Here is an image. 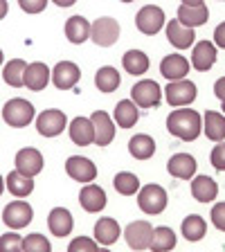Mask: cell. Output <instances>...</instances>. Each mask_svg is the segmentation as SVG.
Wrapping results in <instances>:
<instances>
[{"label":"cell","mask_w":225,"mask_h":252,"mask_svg":"<svg viewBox=\"0 0 225 252\" xmlns=\"http://www.w3.org/2000/svg\"><path fill=\"white\" fill-rule=\"evenodd\" d=\"M167 128L171 135L180 137L185 142H194L203 131V120H200L198 110L192 108H180L171 110V115L167 117Z\"/></svg>","instance_id":"6da1fadb"},{"label":"cell","mask_w":225,"mask_h":252,"mask_svg":"<svg viewBox=\"0 0 225 252\" xmlns=\"http://www.w3.org/2000/svg\"><path fill=\"white\" fill-rule=\"evenodd\" d=\"M2 120L9 126H14V128H23V126H27L34 120V106H32V101L21 99V97L9 99L2 106Z\"/></svg>","instance_id":"7a4b0ae2"},{"label":"cell","mask_w":225,"mask_h":252,"mask_svg":"<svg viewBox=\"0 0 225 252\" xmlns=\"http://www.w3.org/2000/svg\"><path fill=\"white\" fill-rule=\"evenodd\" d=\"M137 205L144 214H160L167 207V191L160 185H144L137 191Z\"/></svg>","instance_id":"3957f363"},{"label":"cell","mask_w":225,"mask_h":252,"mask_svg":"<svg viewBox=\"0 0 225 252\" xmlns=\"http://www.w3.org/2000/svg\"><path fill=\"white\" fill-rule=\"evenodd\" d=\"M90 38L99 47H110L115 45L120 38V23L110 16H101L90 25Z\"/></svg>","instance_id":"277c9868"},{"label":"cell","mask_w":225,"mask_h":252,"mask_svg":"<svg viewBox=\"0 0 225 252\" xmlns=\"http://www.w3.org/2000/svg\"><path fill=\"white\" fill-rule=\"evenodd\" d=\"M131 97H133L131 101L137 108H153L162 99V90H160L158 81H153V79H142V81H137L133 86Z\"/></svg>","instance_id":"5b68a950"},{"label":"cell","mask_w":225,"mask_h":252,"mask_svg":"<svg viewBox=\"0 0 225 252\" xmlns=\"http://www.w3.org/2000/svg\"><path fill=\"white\" fill-rule=\"evenodd\" d=\"M68 126V117L59 108H47L36 117V131L43 137H57L63 133V128Z\"/></svg>","instance_id":"8992f818"},{"label":"cell","mask_w":225,"mask_h":252,"mask_svg":"<svg viewBox=\"0 0 225 252\" xmlns=\"http://www.w3.org/2000/svg\"><path fill=\"white\" fill-rule=\"evenodd\" d=\"M164 97H167L169 106L183 108V106L192 104L196 99V84L189 79H180V81H169V86L164 88Z\"/></svg>","instance_id":"52a82bcc"},{"label":"cell","mask_w":225,"mask_h":252,"mask_svg":"<svg viewBox=\"0 0 225 252\" xmlns=\"http://www.w3.org/2000/svg\"><path fill=\"white\" fill-rule=\"evenodd\" d=\"M207 16H210V9L205 2H198V0H185L183 5L178 7V23L189 30H194L198 25H205L207 23Z\"/></svg>","instance_id":"ba28073f"},{"label":"cell","mask_w":225,"mask_h":252,"mask_svg":"<svg viewBox=\"0 0 225 252\" xmlns=\"http://www.w3.org/2000/svg\"><path fill=\"white\" fill-rule=\"evenodd\" d=\"M164 21H167V18H164V11L158 5H144L135 16L137 30H140L142 34H149V36H153V34H158V32L162 30Z\"/></svg>","instance_id":"9c48e42d"},{"label":"cell","mask_w":225,"mask_h":252,"mask_svg":"<svg viewBox=\"0 0 225 252\" xmlns=\"http://www.w3.org/2000/svg\"><path fill=\"white\" fill-rule=\"evenodd\" d=\"M65 171H68V176L72 180L86 183V185H90L95 178H97V167H95V162L84 156L68 158V160H65Z\"/></svg>","instance_id":"30bf717a"},{"label":"cell","mask_w":225,"mask_h":252,"mask_svg":"<svg viewBox=\"0 0 225 252\" xmlns=\"http://www.w3.org/2000/svg\"><path fill=\"white\" fill-rule=\"evenodd\" d=\"M2 220L11 230H21V227L32 223V205L25 200H14L2 210Z\"/></svg>","instance_id":"8fae6325"},{"label":"cell","mask_w":225,"mask_h":252,"mask_svg":"<svg viewBox=\"0 0 225 252\" xmlns=\"http://www.w3.org/2000/svg\"><path fill=\"white\" fill-rule=\"evenodd\" d=\"M124 236H126L129 248H133V250H144V248H149V243H151L153 227L149 220H133V223L126 225Z\"/></svg>","instance_id":"7c38bea8"},{"label":"cell","mask_w":225,"mask_h":252,"mask_svg":"<svg viewBox=\"0 0 225 252\" xmlns=\"http://www.w3.org/2000/svg\"><path fill=\"white\" fill-rule=\"evenodd\" d=\"M79 79H81V70H79L77 63L72 61H61L54 65L52 70V81L59 90H70L79 84Z\"/></svg>","instance_id":"4fadbf2b"},{"label":"cell","mask_w":225,"mask_h":252,"mask_svg":"<svg viewBox=\"0 0 225 252\" xmlns=\"http://www.w3.org/2000/svg\"><path fill=\"white\" fill-rule=\"evenodd\" d=\"M43 169V156L41 151H36V149H21V151L16 153V171L23 173V176H27V178H34L36 173H41Z\"/></svg>","instance_id":"5bb4252c"},{"label":"cell","mask_w":225,"mask_h":252,"mask_svg":"<svg viewBox=\"0 0 225 252\" xmlns=\"http://www.w3.org/2000/svg\"><path fill=\"white\" fill-rule=\"evenodd\" d=\"M90 122H93V126H95V142H97L99 147L110 144L113 137H115V124H113V120L108 117V113H106V110H95L93 115H90Z\"/></svg>","instance_id":"9a60e30c"},{"label":"cell","mask_w":225,"mask_h":252,"mask_svg":"<svg viewBox=\"0 0 225 252\" xmlns=\"http://www.w3.org/2000/svg\"><path fill=\"white\" fill-rule=\"evenodd\" d=\"M52 79V70L47 68L45 63L41 61H34V63H27V70H25V79H23V86H27L30 90H43Z\"/></svg>","instance_id":"2e32d148"},{"label":"cell","mask_w":225,"mask_h":252,"mask_svg":"<svg viewBox=\"0 0 225 252\" xmlns=\"http://www.w3.org/2000/svg\"><path fill=\"white\" fill-rule=\"evenodd\" d=\"M167 171L171 173L173 178L192 180L196 173V158L189 156V153H176V156L169 158Z\"/></svg>","instance_id":"e0dca14e"},{"label":"cell","mask_w":225,"mask_h":252,"mask_svg":"<svg viewBox=\"0 0 225 252\" xmlns=\"http://www.w3.org/2000/svg\"><path fill=\"white\" fill-rule=\"evenodd\" d=\"M216 45L212 41H198V45H194L192 50V65L198 72H207L216 63Z\"/></svg>","instance_id":"ac0fdd59"},{"label":"cell","mask_w":225,"mask_h":252,"mask_svg":"<svg viewBox=\"0 0 225 252\" xmlns=\"http://www.w3.org/2000/svg\"><path fill=\"white\" fill-rule=\"evenodd\" d=\"M79 203L86 212L95 214V212H101L106 207V191L99 185H86L81 191H79Z\"/></svg>","instance_id":"d6986e66"},{"label":"cell","mask_w":225,"mask_h":252,"mask_svg":"<svg viewBox=\"0 0 225 252\" xmlns=\"http://www.w3.org/2000/svg\"><path fill=\"white\" fill-rule=\"evenodd\" d=\"M70 140L77 144V147H88L90 142H95V126L90 122V117H74L70 122Z\"/></svg>","instance_id":"ffe728a7"},{"label":"cell","mask_w":225,"mask_h":252,"mask_svg":"<svg viewBox=\"0 0 225 252\" xmlns=\"http://www.w3.org/2000/svg\"><path fill=\"white\" fill-rule=\"evenodd\" d=\"M47 225H50V232H52L54 236L61 239V236H68L70 232H72L74 219L65 207H54V210L50 212V216H47Z\"/></svg>","instance_id":"44dd1931"},{"label":"cell","mask_w":225,"mask_h":252,"mask_svg":"<svg viewBox=\"0 0 225 252\" xmlns=\"http://www.w3.org/2000/svg\"><path fill=\"white\" fill-rule=\"evenodd\" d=\"M160 72L169 81H180L189 72V61L185 57H180V54H169L160 63Z\"/></svg>","instance_id":"7402d4cb"},{"label":"cell","mask_w":225,"mask_h":252,"mask_svg":"<svg viewBox=\"0 0 225 252\" xmlns=\"http://www.w3.org/2000/svg\"><path fill=\"white\" fill-rule=\"evenodd\" d=\"M122 230H120V223L115 219H110V216H104V219L97 220V225H95V241L101 243V246H113V243L120 239Z\"/></svg>","instance_id":"603a6c76"},{"label":"cell","mask_w":225,"mask_h":252,"mask_svg":"<svg viewBox=\"0 0 225 252\" xmlns=\"http://www.w3.org/2000/svg\"><path fill=\"white\" fill-rule=\"evenodd\" d=\"M167 38L173 47H178V50H185V47H192L194 45V30H189V27L180 25L178 18L176 21H169L167 23Z\"/></svg>","instance_id":"cb8c5ba5"},{"label":"cell","mask_w":225,"mask_h":252,"mask_svg":"<svg viewBox=\"0 0 225 252\" xmlns=\"http://www.w3.org/2000/svg\"><path fill=\"white\" fill-rule=\"evenodd\" d=\"M216 194H219V185L210 176H196V178H192V196L198 203H212L216 198Z\"/></svg>","instance_id":"d4e9b609"},{"label":"cell","mask_w":225,"mask_h":252,"mask_svg":"<svg viewBox=\"0 0 225 252\" xmlns=\"http://www.w3.org/2000/svg\"><path fill=\"white\" fill-rule=\"evenodd\" d=\"M65 36H68L70 43L81 45L90 36V23L86 21L84 16H70L65 21Z\"/></svg>","instance_id":"484cf974"},{"label":"cell","mask_w":225,"mask_h":252,"mask_svg":"<svg viewBox=\"0 0 225 252\" xmlns=\"http://www.w3.org/2000/svg\"><path fill=\"white\" fill-rule=\"evenodd\" d=\"M129 153H131L135 160H149V158L156 153V142L151 135H144V133H137L129 140Z\"/></svg>","instance_id":"4316f807"},{"label":"cell","mask_w":225,"mask_h":252,"mask_svg":"<svg viewBox=\"0 0 225 252\" xmlns=\"http://www.w3.org/2000/svg\"><path fill=\"white\" fill-rule=\"evenodd\" d=\"M203 131L212 142H223L225 140V115H221L216 110H207L203 120Z\"/></svg>","instance_id":"83f0119b"},{"label":"cell","mask_w":225,"mask_h":252,"mask_svg":"<svg viewBox=\"0 0 225 252\" xmlns=\"http://www.w3.org/2000/svg\"><path fill=\"white\" fill-rule=\"evenodd\" d=\"M122 65H124V70L129 74L140 77V74H144L149 70V57L142 52V50H129V52L122 57Z\"/></svg>","instance_id":"f1b7e54d"},{"label":"cell","mask_w":225,"mask_h":252,"mask_svg":"<svg viewBox=\"0 0 225 252\" xmlns=\"http://www.w3.org/2000/svg\"><path fill=\"white\" fill-rule=\"evenodd\" d=\"M5 185L16 198H25V196L32 194V189H34V178H27V176H23V173H18L14 169L5 178Z\"/></svg>","instance_id":"f546056e"},{"label":"cell","mask_w":225,"mask_h":252,"mask_svg":"<svg viewBox=\"0 0 225 252\" xmlns=\"http://www.w3.org/2000/svg\"><path fill=\"white\" fill-rule=\"evenodd\" d=\"M95 86L101 93H115L120 88V72L115 68H110V65H104L95 74Z\"/></svg>","instance_id":"4dcf8cb0"},{"label":"cell","mask_w":225,"mask_h":252,"mask_svg":"<svg viewBox=\"0 0 225 252\" xmlns=\"http://www.w3.org/2000/svg\"><path fill=\"white\" fill-rule=\"evenodd\" d=\"M153 252H169L176 248V234L171 227H153V236L149 243Z\"/></svg>","instance_id":"1f68e13d"},{"label":"cell","mask_w":225,"mask_h":252,"mask_svg":"<svg viewBox=\"0 0 225 252\" xmlns=\"http://www.w3.org/2000/svg\"><path fill=\"white\" fill-rule=\"evenodd\" d=\"M137 117H140V110L133 104L131 99H122L120 104L115 106V122L122 126V128H131L135 126Z\"/></svg>","instance_id":"d6a6232c"},{"label":"cell","mask_w":225,"mask_h":252,"mask_svg":"<svg viewBox=\"0 0 225 252\" xmlns=\"http://www.w3.org/2000/svg\"><path fill=\"white\" fill-rule=\"evenodd\" d=\"M207 232V223H205L203 216L198 214H189L187 219L183 220V236L187 241H200Z\"/></svg>","instance_id":"836d02e7"},{"label":"cell","mask_w":225,"mask_h":252,"mask_svg":"<svg viewBox=\"0 0 225 252\" xmlns=\"http://www.w3.org/2000/svg\"><path fill=\"white\" fill-rule=\"evenodd\" d=\"M25 70H27V63L23 61V59L9 61L5 68H2V79H5V84L14 86V88H21L23 79H25Z\"/></svg>","instance_id":"e575fe53"},{"label":"cell","mask_w":225,"mask_h":252,"mask_svg":"<svg viewBox=\"0 0 225 252\" xmlns=\"http://www.w3.org/2000/svg\"><path fill=\"white\" fill-rule=\"evenodd\" d=\"M113 185H115V189L122 196H133L140 191V180H137V176L131 171H120L115 178H113Z\"/></svg>","instance_id":"d590c367"},{"label":"cell","mask_w":225,"mask_h":252,"mask_svg":"<svg viewBox=\"0 0 225 252\" xmlns=\"http://www.w3.org/2000/svg\"><path fill=\"white\" fill-rule=\"evenodd\" d=\"M50 250H52L50 241H47L43 234H38V232L27 234L25 239H23V252H50Z\"/></svg>","instance_id":"8d00e7d4"},{"label":"cell","mask_w":225,"mask_h":252,"mask_svg":"<svg viewBox=\"0 0 225 252\" xmlns=\"http://www.w3.org/2000/svg\"><path fill=\"white\" fill-rule=\"evenodd\" d=\"M0 252H23V239L16 232L0 236Z\"/></svg>","instance_id":"74e56055"},{"label":"cell","mask_w":225,"mask_h":252,"mask_svg":"<svg viewBox=\"0 0 225 252\" xmlns=\"http://www.w3.org/2000/svg\"><path fill=\"white\" fill-rule=\"evenodd\" d=\"M68 252H99V248H97V241L90 236H77L68 246Z\"/></svg>","instance_id":"f35d334b"},{"label":"cell","mask_w":225,"mask_h":252,"mask_svg":"<svg viewBox=\"0 0 225 252\" xmlns=\"http://www.w3.org/2000/svg\"><path fill=\"white\" fill-rule=\"evenodd\" d=\"M212 167L216 169V171H225V142H219L214 149H212Z\"/></svg>","instance_id":"ab89813d"},{"label":"cell","mask_w":225,"mask_h":252,"mask_svg":"<svg viewBox=\"0 0 225 252\" xmlns=\"http://www.w3.org/2000/svg\"><path fill=\"white\" fill-rule=\"evenodd\" d=\"M212 223L216 230L225 232V203H216L212 207Z\"/></svg>","instance_id":"60d3db41"},{"label":"cell","mask_w":225,"mask_h":252,"mask_svg":"<svg viewBox=\"0 0 225 252\" xmlns=\"http://www.w3.org/2000/svg\"><path fill=\"white\" fill-rule=\"evenodd\" d=\"M47 7V0H21V9L27 14H38Z\"/></svg>","instance_id":"b9f144b4"},{"label":"cell","mask_w":225,"mask_h":252,"mask_svg":"<svg viewBox=\"0 0 225 252\" xmlns=\"http://www.w3.org/2000/svg\"><path fill=\"white\" fill-rule=\"evenodd\" d=\"M214 43H216L219 47H223V50H225V21L214 30Z\"/></svg>","instance_id":"7bdbcfd3"},{"label":"cell","mask_w":225,"mask_h":252,"mask_svg":"<svg viewBox=\"0 0 225 252\" xmlns=\"http://www.w3.org/2000/svg\"><path fill=\"white\" fill-rule=\"evenodd\" d=\"M214 94L219 97L221 101H225V77H221L219 81L214 84Z\"/></svg>","instance_id":"ee69618b"},{"label":"cell","mask_w":225,"mask_h":252,"mask_svg":"<svg viewBox=\"0 0 225 252\" xmlns=\"http://www.w3.org/2000/svg\"><path fill=\"white\" fill-rule=\"evenodd\" d=\"M7 11H9V5H7L5 0H0V18H5Z\"/></svg>","instance_id":"f6af8a7d"},{"label":"cell","mask_w":225,"mask_h":252,"mask_svg":"<svg viewBox=\"0 0 225 252\" xmlns=\"http://www.w3.org/2000/svg\"><path fill=\"white\" fill-rule=\"evenodd\" d=\"M57 5L59 7H70V5H74L72 0H57Z\"/></svg>","instance_id":"bcb514c9"},{"label":"cell","mask_w":225,"mask_h":252,"mask_svg":"<svg viewBox=\"0 0 225 252\" xmlns=\"http://www.w3.org/2000/svg\"><path fill=\"white\" fill-rule=\"evenodd\" d=\"M2 191H5V178L0 176V194H2Z\"/></svg>","instance_id":"7dc6e473"},{"label":"cell","mask_w":225,"mask_h":252,"mask_svg":"<svg viewBox=\"0 0 225 252\" xmlns=\"http://www.w3.org/2000/svg\"><path fill=\"white\" fill-rule=\"evenodd\" d=\"M221 110H223V113H225V101H223V106H221Z\"/></svg>","instance_id":"c3c4849f"},{"label":"cell","mask_w":225,"mask_h":252,"mask_svg":"<svg viewBox=\"0 0 225 252\" xmlns=\"http://www.w3.org/2000/svg\"><path fill=\"white\" fill-rule=\"evenodd\" d=\"M0 63H2V50H0Z\"/></svg>","instance_id":"681fc988"},{"label":"cell","mask_w":225,"mask_h":252,"mask_svg":"<svg viewBox=\"0 0 225 252\" xmlns=\"http://www.w3.org/2000/svg\"><path fill=\"white\" fill-rule=\"evenodd\" d=\"M99 252H110V250H108V248H104V250H99Z\"/></svg>","instance_id":"f907efd6"}]
</instances>
